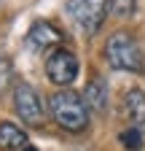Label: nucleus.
<instances>
[{
  "label": "nucleus",
  "instance_id": "obj_7",
  "mask_svg": "<svg viewBox=\"0 0 145 151\" xmlns=\"http://www.w3.org/2000/svg\"><path fill=\"white\" fill-rule=\"evenodd\" d=\"M124 113L129 119L132 127H137L140 132H145V92L142 89H129L124 94Z\"/></svg>",
  "mask_w": 145,
  "mask_h": 151
},
{
  "label": "nucleus",
  "instance_id": "obj_5",
  "mask_svg": "<svg viewBox=\"0 0 145 151\" xmlns=\"http://www.w3.org/2000/svg\"><path fill=\"white\" fill-rule=\"evenodd\" d=\"M78 70H81V62L78 57L72 54L70 49H51L48 60H46V76L51 84L57 86H70L72 81L78 78Z\"/></svg>",
  "mask_w": 145,
  "mask_h": 151
},
{
  "label": "nucleus",
  "instance_id": "obj_13",
  "mask_svg": "<svg viewBox=\"0 0 145 151\" xmlns=\"http://www.w3.org/2000/svg\"><path fill=\"white\" fill-rule=\"evenodd\" d=\"M19 151H38V148H35V146H30V143H27V146H22Z\"/></svg>",
  "mask_w": 145,
  "mask_h": 151
},
{
  "label": "nucleus",
  "instance_id": "obj_1",
  "mask_svg": "<svg viewBox=\"0 0 145 151\" xmlns=\"http://www.w3.org/2000/svg\"><path fill=\"white\" fill-rule=\"evenodd\" d=\"M48 113L62 129L67 132H83L89 127V105L83 94L72 89H59L48 97Z\"/></svg>",
  "mask_w": 145,
  "mask_h": 151
},
{
  "label": "nucleus",
  "instance_id": "obj_8",
  "mask_svg": "<svg viewBox=\"0 0 145 151\" xmlns=\"http://www.w3.org/2000/svg\"><path fill=\"white\" fill-rule=\"evenodd\" d=\"M83 100H86L89 111L102 113V111L107 108V81L102 78V76H94V78L86 84V89H83Z\"/></svg>",
  "mask_w": 145,
  "mask_h": 151
},
{
  "label": "nucleus",
  "instance_id": "obj_12",
  "mask_svg": "<svg viewBox=\"0 0 145 151\" xmlns=\"http://www.w3.org/2000/svg\"><path fill=\"white\" fill-rule=\"evenodd\" d=\"M107 3H110V11L116 16H124V19L137 11V0H107Z\"/></svg>",
  "mask_w": 145,
  "mask_h": 151
},
{
  "label": "nucleus",
  "instance_id": "obj_9",
  "mask_svg": "<svg viewBox=\"0 0 145 151\" xmlns=\"http://www.w3.org/2000/svg\"><path fill=\"white\" fill-rule=\"evenodd\" d=\"M22 146H27L24 129L11 122H3L0 124V151H19Z\"/></svg>",
  "mask_w": 145,
  "mask_h": 151
},
{
  "label": "nucleus",
  "instance_id": "obj_10",
  "mask_svg": "<svg viewBox=\"0 0 145 151\" xmlns=\"http://www.w3.org/2000/svg\"><path fill=\"white\" fill-rule=\"evenodd\" d=\"M142 135H145V132H140L137 127H129V129H124L118 135V140H121V146L126 151H140L142 148Z\"/></svg>",
  "mask_w": 145,
  "mask_h": 151
},
{
  "label": "nucleus",
  "instance_id": "obj_3",
  "mask_svg": "<svg viewBox=\"0 0 145 151\" xmlns=\"http://www.w3.org/2000/svg\"><path fill=\"white\" fill-rule=\"evenodd\" d=\"M65 11L75 22V27H81L83 35H94L100 32L107 11H110V3L107 0H67Z\"/></svg>",
  "mask_w": 145,
  "mask_h": 151
},
{
  "label": "nucleus",
  "instance_id": "obj_11",
  "mask_svg": "<svg viewBox=\"0 0 145 151\" xmlns=\"http://www.w3.org/2000/svg\"><path fill=\"white\" fill-rule=\"evenodd\" d=\"M11 81H14V62L8 60L6 54H0V94L8 92Z\"/></svg>",
  "mask_w": 145,
  "mask_h": 151
},
{
  "label": "nucleus",
  "instance_id": "obj_6",
  "mask_svg": "<svg viewBox=\"0 0 145 151\" xmlns=\"http://www.w3.org/2000/svg\"><path fill=\"white\" fill-rule=\"evenodd\" d=\"M62 41H65L62 30L57 24L46 22V19H38V22L30 27V32H27V43L35 51H51V49H57Z\"/></svg>",
  "mask_w": 145,
  "mask_h": 151
},
{
  "label": "nucleus",
  "instance_id": "obj_4",
  "mask_svg": "<svg viewBox=\"0 0 145 151\" xmlns=\"http://www.w3.org/2000/svg\"><path fill=\"white\" fill-rule=\"evenodd\" d=\"M14 108H16V116H19L24 124L30 127H38L43 124V116H46V108H43V100L38 89L27 81H19L14 86Z\"/></svg>",
  "mask_w": 145,
  "mask_h": 151
},
{
  "label": "nucleus",
  "instance_id": "obj_2",
  "mask_svg": "<svg viewBox=\"0 0 145 151\" xmlns=\"http://www.w3.org/2000/svg\"><path fill=\"white\" fill-rule=\"evenodd\" d=\"M105 60L113 70H124V73H145V57L140 43L129 32H113L110 38L105 41Z\"/></svg>",
  "mask_w": 145,
  "mask_h": 151
}]
</instances>
